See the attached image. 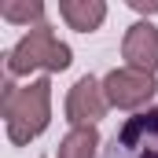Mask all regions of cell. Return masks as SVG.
<instances>
[{
  "label": "cell",
  "mask_w": 158,
  "mask_h": 158,
  "mask_svg": "<svg viewBox=\"0 0 158 158\" xmlns=\"http://www.w3.org/2000/svg\"><path fill=\"white\" fill-rule=\"evenodd\" d=\"M0 110H4V129L11 143H30L52 125V77H33L30 85H15V77L4 81L0 92Z\"/></svg>",
  "instance_id": "cell-1"
},
{
  "label": "cell",
  "mask_w": 158,
  "mask_h": 158,
  "mask_svg": "<svg viewBox=\"0 0 158 158\" xmlns=\"http://www.w3.org/2000/svg\"><path fill=\"white\" fill-rule=\"evenodd\" d=\"M74 63V52L66 40L55 37V30L48 22H40L33 30H26L22 37L15 40L7 52H4V66H7V77H30V74H63L66 66Z\"/></svg>",
  "instance_id": "cell-2"
},
{
  "label": "cell",
  "mask_w": 158,
  "mask_h": 158,
  "mask_svg": "<svg viewBox=\"0 0 158 158\" xmlns=\"http://www.w3.org/2000/svg\"><path fill=\"white\" fill-rule=\"evenodd\" d=\"M103 92H107V103L114 110L140 114V110H151L155 107L158 77L155 74H143V70H132V66H114L103 77Z\"/></svg>",
  "instance_id": "cell-3"
},
{
  "label": "cell",
  "mask_w": 158,
  "mask_h": 158,
  "mask_svg": "<svg viewBox=\"0 0 158 158\" xmlns=\"http://www.w3.org/2000/svg\"><path fill=\"white\" fill-rule=\"evenodd\" d=\"M103 158H158V103L121 121L103 147Z\"/></svg>",
  "instance_id": "cell-4"
},
{
  "label": "cell",
  "mask_w": 158,
  "mask_h": 158,
  "mask_svg": "<svg viewBox=\"0 0 158 158\" xmlns=\"http://www.w3.org/2000/svg\"><path fill=\"white\" fill-rule=\"evenodd\" d=\"M63 110H66L70 129L99 125V118H107V110H110L107 92H103V81L96 77V74H85V77H77L74 85H70V92H66Z\"/></svg>",
  "instance_id": "cell-5"
},
{
  "label": "cell",
  "mask_w": 158,
  "mask_h": 158,
  "mask_svg": "<svg viewBox=\"0 0 158 158\" xmlns=\"http://www.w3.org/2000/svg\"><path fill=\"white\" fill-rule=\"evenodd\" d=\"M121 59H125V66L158 77V26L155 22L140 19V22H132L125 30V37H121Z\"/></svg>",
  "instance_id": "cell-6"
},
{
  "label": "cell",
  "mask_w": 158,
  "mask_h": 158,
  "mask_svg": "<svg viewBox=\"0 0 158 158\" xmlns=\"http://www.w3.org/2000/svg\"><path fill=\"white\" fill-rule=\"evenodd\" d=\"M59 19L77 33H96L107 22V4L103 0H59Z\"/></svg>",
  "instance_id": "cell-7"
},
{
  "label": "cell",
  "mask_w": 158,
  "mask_h": 158,
  "mask_svg": "<svg viewBox=\"0 0 158 158\" xmlns=\"http://www.w3.org/2000/svg\"><path fill=\"white\" fill-rule=\"evenodd\" d=\"M99 129L96 125H85V129H70L63 140H59V158H99Z\"/></svg>",
  "instance_id": "cell-8"
},
{
  "label": "cell",
  "mask_w": 158,
  "mask_h": 158,
  "mask_svg": "<svg viewBox=\"0 0 158 158\" xmlns=\"http://www.w3.org/2000/svg\"><path fill=\"white\" fill-rule=\"evenodd\" d=\"M0 19L11 22V26L33 30V26L44 22V4H40V0H4V4H0Z\"/></svg>",
  "instance_id": "cell-9"
},
{
  "label": "cell",
  "mask_w": 158,
  "mask_h": 158,
  "mask_svg": "<svg viewBox=\"0 0 158 158\" xmlns=\"http://www.w3.org/2000/svg\"><path fill=\"white\" fill-rule=\"evenodd\" d=\"M132 7H136V11H147V15L158 11V4H143V0H132Z\"/></svg>",
  "instance_id": "cell-10"
}]
</instances>
